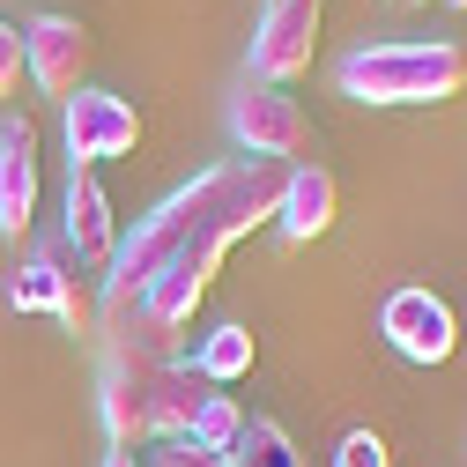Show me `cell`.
Returning <instances> with one entry per match:
<instances>
[{
    "label": "cell",
    "instance_id": "10",
    "mask_svg": "<svg viewBox=\"0 0 467 467\" xmlns=\"http://www.w3.org/2000/svg\"><path fill=\"white\" fill-rule=\"evenodd\" d=\"M30 223H37V127L30 111H8L0 119V230L30 238Z\"/></svg>",
    "mask_w": 467,
    "mask_h": 467
},
{
    "label": "cell",
    "instance_id": "7",
    "mask_svg": "<svg viewBox=\"0 0 467 467\" xmlns=\"http://www.w3.org/2000/svg\"><path fill=\"white\" fill-rule=\"evenodd\" d=\"M379 334L400 348L408 364H445L452 348H460V319H452V305L438 297V289H423V282H408V289H393V297H386Z\"/></svg>",
    "mask_w": 467,
    "mask_h": 467
},
{
    "label": "cell",
    "instance_id": "15",
    "mask_svg": "<svg viewBox=\"0 0 467 467\" xmlns=\"http://www.w3.org/2000/svg\"><path fill=\"white\" fill-rule=\"evenodd\" d=\"M238 431H245V408L215 386V393L193 408V431H186V438H193L201 452H230V445H238Z\"/></svg>",
    "mask_w": 467,
    "mask_h": 467
},
{
    "label": "cell",
    "instance_id": "11",
    "mask_svg": "<svg viewBox=\"0 0 467 467\" xmlns=\"http://www.w3.org/2000/svg\"><path fill=\"white\" fill-rule=\"evenodd\" d=\"M341 215V186H334V171L327 163H289V186H282V208H275V230L289 245H312L327 238Z\"/></svg>",
    "mask_w": 467,
    "mask_h": 467
},
{
    "label": "cell",
    "instance_id": "14",
    "mask_svg": "<svg viewBox=\"0 0 467 467\" xmlns=\"http://www.w3.org/2000/svg\"><path fill=\"white\" fill-rule=\"evenodd\" d=\"M223 460H230V467H305V460H297V445H289V431H282L275 416H245L238 445H230Z\"/></svg>",
    "mask_w": 467,
    "mask_h": 467
},
{
    "label": "cell",
    "instance_id": "9",
    "mask_svg": "<svg viewBox=\"0 0 467 467\" xmlns=\"http://www.w3.org/2000/svg\"><path fill=\"white\" fill-rule=\"evenodd\" d=\"M67 230V253H75V267L82 275H111V253H119V215H111V193H104V179L97 171H82V163H67V215H60Z\"/></svg>",
    "mask_w": 467,
    "mask_h": 467
},
{
    "label": "cell",
    "instance_id": "1",
    "mask_svg": "<svg viewBox=\"0 0 467 467\" xmlns=\"http://www.w3.org/2000/svg\"><path fill=\"white\" fill-rule=\"evenodd\" d=\"M348 104H445L467 89V45L452 37H379L334 67Z\"/></svg>",
    "mask_w": 467,
    "mask_h": 467
},
{
    "label": "cell",
    "instance_id": "4",
    "mask_svg": "<svg viewBox=\"0 0 467 467\" xmlns=\"http://www.w3.org/2000/svg\"><path fill=\"white\" fill-rule=\"evenodd\" d=\"M89 341L104 348V364H179L186 357V334H171L119 282H97V334Z\"/></svg>",
    "mask_w": 467,
    "mask_h": 467
},
{
    "label": "cell",
    "instance_id": "8",
    "mask_svg": "<svg viewBox=\"0 0 467 467\" xmlns=\"http://www.w3.org/2000/svg\"><path fill=\"white\" fill-rule=\"evenodd\" d=\"M23 75L60 104L75 89H89V30L75 16H30L23 23Z\"/></svg>",
    "mask_w": 467,
    "mask_h": 467
},
{
    "label": "cell",
    "instance_id": "19",
    "mask_svg": "<svg viewBox=\"0 0 467 467\" xmlns=\"http://www.w3.org/2000/svg\"><path fill=\"white\" fill-rule=\"evenodd\" d=\"M104 467H141V460H134V452H111V460H104Z\"/></svg>",
    "mask_w": 467,
    "mask_h": 467
},
{
    "label": "cell",
    "instance_id": "5",
    "mask_svg": "<svg viewBox=\"0 0 467 467\" xmlns=\"http://www.w3.org/2000/svg\"><path fill=\"white\" fill-rule=\"evenodd\" d=\"M60 111H67V163H82V171H104L141 149V111L111 89H75Z\"/></svg>",
    "mask_w": 467,
    "mask_h": 467
},
{
    "label": "cell",
    "instance_id": "18",
    "mask_svg": "<svg viewBox=\"0 0 467 467\" xmlns=\"http://www.w3.org/2000/svg\"><path fill=\"white\" fill-rule=\"evenodd\" d=\"M16 82H23V30L0 16V97H16Z\"/></svg>",
    "mask_w": 467,
    "mask_h": 467
},
{
    "label": "cell",
    "instance_id": "12",
    "mask_svg": "<svg viewBox=\"0 0 467 467\" xmlns=\"http://www.w3.org/2000/svg\"><path fill=\"white\" fill-rule=\"evenodd\" d=\"M215 386L179 357V364H141V400H149V445L156 438H186L193 431V408L208 400Z\"/></svg>",
    "mask_w": 467,
    "mask_h": 467
},
{
    "label": "cell",
    "instance_id": "3",
    "mask_svg": "<svg viewBox=\"0 0 467 467\" xmlns=\"http://www.w3.org/2000/svg\"><path fill=\"white\" fill-rule=\"evenodd\" d=\"M230 134H238L245 156H282V163H312V141H319L305 104L275 82H245L230 97Z\"/></svg>",
    "mask_w": 467,
    "mask_h": 467
},
{
    "label": "cell",
    "instance_id": "13",
    "mask_svg": "<svg viewBox=\"0 0 467 467\" xmlns=\"http://www.w3.org/2000/svg\"><path fill=\"white\" fill-rule=\"evenodd\" d=\"M253 357H260V348H253V327L245 319H223V327H208L201 341H193V371L208 379V386H238V379H253Z\"/></svg>",
    "mask_w": 467,
    "mask_h": 467
},
{
    "label": "cell",
    "instance_id": "17",
    "mask_svg": "<svg viewBox=\"0 0 467 467\" xmlns=\"http://www.w3.org/2000/svg\"><path fill=\"white\" fill-rule=\"evenodd\" d=\"M334 467H393V452H386L379 431H348V438L334 445Z\"/></svg>",
    "mask_w": 467,
    "mask_h": 467
},
{
    "label": "cell",
    "instance_id": "16",
    "mask_svg": "<svg viewBox=\"0 0 467 467\" xmlns=\"http://www.w3.org/2000/svg\"><path fill=\"white\" fill-rule=\"evenodd\" d=\"M134 460H141V467H223V452H201L193 438H156V445H141Z\"/></svg>",
    "mask_w": 467,
    "mask_h": 467
},
{
    "label": "cell",
    "instance_id": "2",
    "mask_svg": "<svg viewBox=\"0 0 467 467\" xmlns=\"http://www.w3.org/2000/svg\"><path fill=\"white\" fill-rule=\"evenodd\" d=\"M8 305L16 312H45V319H60L67 334H97V289H82V267L67 253V238H30L23 267L8 275Z\"/></svg>",
    "mask_w": 467,
    "mask_h": 467
},
{
    "label": "cell",
    "instance_id": "6",
    "mask_svg": "<svg viewBox=\"0 0 467 467\" xmlns=\"http://www.w3.org/2000/svg\"><path fill=\"white\" fill-rule=\"evenodd\" d=\"M319 23H327V0H267V16L253 30V82H275V89L297 82L312 67Z\"/></svg>",
    "mask_w": 467,
    "mask_h": 467
}]
</instances>
